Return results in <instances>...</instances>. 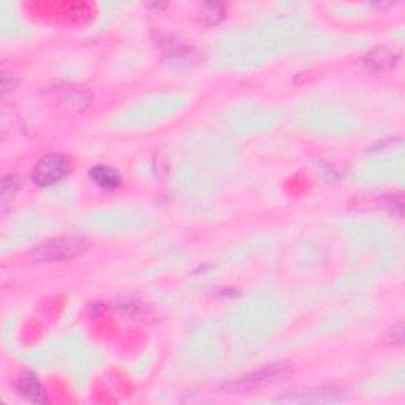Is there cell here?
I'll return each mask as SVG.
<instances>
[{"instance_id": "1", "label": "cell", "mask_w": 405, "mask_h": 405, "mask_svg": "<svg viewBox=\"0 0 405 405\" xmlns=\"http://www.w3.org/2000/svg\"><path fill=\"white\" fill-rule=\"evenodd\" d=\"M87 249V241L81 236H62L38 245L32 252V258L35 262H60V260H70L79 255Z\"/></svg>"}, {"instance_id": "2", "label": "cell", "mask_w": 405, "mask_h": 405, "mask_svg": "<svg viewBox=\"0 0 405 405\" xmlns=\"http://www.w3.org/2000/svg\"><path fill=\"white\" fill-rule=\"evenodd\" d=\"M70 160L62 154H50L38 160L32 171V177L38 185H52L68 174Z\"/></svg>"}, {"instance_id": "3", "label": "cell", "mask_w": 405, "mask_h": 405, "mask_svg": "<svg viewBox=\"0 0 405 405\" xmlns=\"http://www.w3.org/2000/svg\"><path fill=\"white\" fill-rule=\"evenodd\" d=\"M16 387H18L19 394L24 396L26 399H29L32 402H45L46 401L45 391H43V388H41L38 379L32 372H29V370H23V372L19 374Z\"/></svg>"}, {"instance_id": "4", "label": "cell", "mask_w": 405, "mask_h": 405, "mask_svg": "<svg viewBox=\"0 0 405 405\" xmlns=\"http://www.w3.org/2000/svg\"><path fill=\"white\" fill-rule=\"evenodd\" d=\"M89 176H91V179L97 184L100 189L105 190H114L121 184V176L118 174V171L108 167H95L91 170Z\"/></svg>"}, {"instance_id": "5", "label": "cell", "mask_w": 405, "mask_h": 405, "mask_svg": "<svg viewBox=\"0 0 405 405\" xmlns=\"http://www.w3.org/2000/svg\"><path fill=\"white\" fill-rule=\"evenodd\" d=\"M280 370H282V367H280V366L266 367V369L258 370V372L252 374L250 380L245 379L247 387L255 389V388H263L266 385H270V383L277 382V379H280V377H282V375H280Z\"/></svg>"}]
</instances>
